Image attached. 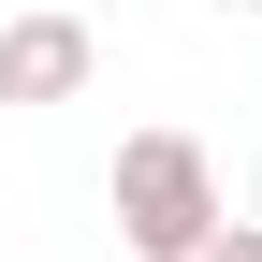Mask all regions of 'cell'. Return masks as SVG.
Returning a JSON list of instances; mask_svg holds the SVG:
<instances>
[{"mask_svg":"<svg viewBox=\"0 0 262 262\" xmlns=\"http://www.w3.org/2000/svg\"><path fill=\"white\" fill-rule=\"evenodd\" d=\"M117 233L146 262H204L233 233V204H219V160L189 146V131H131L117 146Z\"/></svg>","mask_w":262,"mask_h":262,"instance_id":"cell-1","label":"cell"},{"mask_svg":"<svg viewBox=\"0 0 262 262\" xmlns=\"http://www.w3.org/2000/svg\"><path fill=\"white\" fill-rule=\"evenodd\" d=\"M102 73V44H88V15H0V102H73V88Z\"/></svg>","mask_w":262,"mask_h":262,"instance_id":"cell-2","label":"cell"},{"mask_svg":"<svg viewBox=\"0 0 262 262\" xmlns=\"http://www.w3.org/2000/svg\"><path fill=\"white\" fill-rule=\"evenodd\" d=\"M204 262H262V233H248V219H233V233H219V248H204Z\"/></svg>","mask_w":262,"mask_h":262,"instance_id":"cell-3","label":"cell"},{"mask_svg":"<svg viewBox=\"0 0 262 262\" xmlns=\"http://www.w3.org/2000/svg\"><path fill=\"white\" fill-rule=\"evenodd\" d=\"M219 15H262V0H219Z\"/></svg>","mask_w":262,"mask_h":262,"instance_id":"cell-4","label":"cell"}]
</instances>
